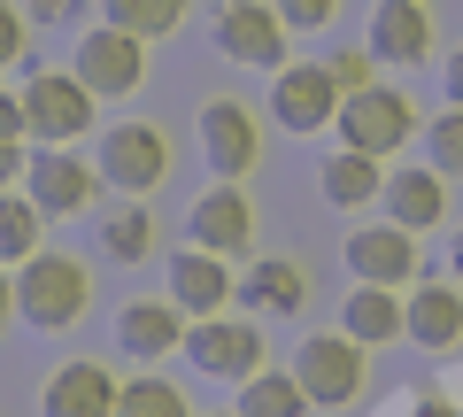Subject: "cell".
I'll list each match as a JSON object with an SVG mask.
<instances>
[{
	"mask_svg": "<svg viewBox=\"0 0 463 417\" xmlns=\"http://www.w3.org/2000/svg\"><path fill=\"white\" fill-rule=\"evenodd\" d=\"M85 309H93V270H85V255L39 248L32 263H16V317L32 325V333L62 340V333L85 325Z\"/></svg>",
	"mask_w": 463,
	"mask_h": 417,
	"instance_id": "obj_1",
	"label": "cell"
},
{
	"mask_svg": "<svg viewBox=\"0 0 463 417\" xmlns=\"http://www.w3.org/2000/svg\"><path fill=\"white\" fill-rule=\"evenodd\" d=\"M24 132H32L39 147L93 139V132H100V93H93L70 62H39L32 78H24Z\"/></svg>",
	"mask_w": 463,
	"mask_h": 417,
	"instance_id": "obj_2",
	"label": "cell"
},
{
	"mask_svg": "<svg viewBox=\"0 0 463 417\" xmlns=\"http://www.w3.org/2000/svg\"><path fill=\"white\" fill-rule=\"evenodd\" d=\"M93 163H100V178H109V194L155 201L170 185V170H178V147H170L163 124L124 117V124H109V132H93Z\"/></svg>",
	"mask_w": 463,
	"mask_h": 417,
	"instance_id": "obj_3",
	"label": "cell"
},
{
	"mask_svg": "<svg viewBox=\"0 0 463 417\" xmlns=\"http://www.w3.org/2000/svg\"><path fill=\"white\" fill-rule=\"evenodd\" d=\"M194 147H201V163H209V178L248 185L255 170H263V117H255V100L209 93L194 109Z\"/></svg>",
	"mask_w": 463,
	"mask_h": 417,
	"instance_id": "obj_4",
	"label": "cell"
},
{
	"mask_svg": "<svg viewBox=\"0 0 463 417\" xmlns=\"http://www.w3.org/2000/svg\"><path fill=\"white\" fill-rule=\"evenodd\" d=\"M332 132H340L347 147L379 155V163H402V147H417V139H425V117H417V100L402 93V85L371 78L364 93L340 100V124H332Z\"/></svg>",
	"mask_w": 463,
	"mask_h": 417,
	"instance_id": "obj_5",
	"label": "cell"
},
{
	"mask_svg": "<svg viewBox=\"0 0 463 417\" xmlns=\"http://www.w3.org/2000/svg\"><path fill=\"white\" fill-rule=\"evenodd\" d=\"M301 379V394L317 402V410H355L364 402V386H371V348L355 333H301V348H294V364H286Z\"/></svg>",
	"mask_w": 463,
	"mask_h": 417,
	"instance_id": "obj_6",
	"label": "cell"
},
{
	"mask_svg": "<svg viewBox=\"0 0 463 417\" xmlns=\"http://www.w3.org/2000/svg\"><path fill=\"white\" fill-rule=\"evenodd\" d=\"M216 54L240 70H286L294 62V24L279 16V0H224L209 24Z\"/></svg>",
	"mask_w": 463,
	"mask_h": 417,
	"instance_id": "obj_7",
	"label": "cell"
},
{
	"mask_svg": "<svg viewBox=\"0 0 463 417\" xmlns=\"http://www.w3.org/2000/svg\"><path fill=\"white\" fill-rule=\"evenodd\" d=\"M185 364L216 386H240L263 371V325L248 309H216V317H194L185 325Z\"/></svg>",
	"mask_w": 463,
	"mask_h": 417,
	"instance_id": "obj_8",
	"label": "cell"
},
{
	"mask_svg": "<svg viewBox=\"0 0 463 417\" xmlns=\"http://www.w3.org/2000/svg\"><path fill=\"white\" fill-rule=\"evenodd\" d=\"M417 240H425V232L379 217V224H355V232L340 240V263H347V279H364V286H394V294H410V286L425 279V248H417Z\"/></svg>",
	"mask_w": 463,
	"mask_h": 417,
	"instance_id": "obj_9",
	"label": "cell"
},
{
	"mask_svg": "<svg viewBox=\"0 0 463 417\" xmlns=\"http://www.w3.org/2000/svg\"><path fill=\"white\" fill-rule=\"evenodd\" d=\"M70 70H78L100 100H124V93H139V85H147V39L100 16V24H85V32H78Z\"/></svg>",
	"mask_w": 463,
	"mask_h": 417,
	"instance_id": "obj_10",
	"label": "cell"
},
{
	"mask_svg": "<svg viewBox=\"0 0 463 417\" xmlns=\"http://www.w3.org/2000/svg\"><path fill=\"white\" fill-rule=\"evenodd\" d=\"M185 240L209 248V255H224V263H248L255 255V201H248V185L209 178L194 194V209H185Z\"/></svg>",
	"mask_w": 463,
	"mask_h": 417,
	"instance_id": "obj_11",
	"label": "cell"
},
{
	"mask_svg": "<svg viewBox=\"0 0 463 417\" xmlns=\"http://www.w3.org/2000/svg\"><path fill=\"white\" fill-rule=\"evenodd\" d=\"M340 85H332V70L325 62H286V70H270V124L279 132H294V139H309V132H332L340 124Z\"/></svg>",
	"mask_w": 463,
	"mask_h": 417,
	"instance_id": "obj_12",
	"label": "cell"
},
{
	"mask_svg": "<svg viewBox=\"0 0 463 417\" xmlns=\"http://www.w3.org/2000/svg\"><path fill=\"white\" fill-rule=\"evenodd\" d=\"M24 194H32L47 217H85V209L109 194V178H100V163H85L78 147H32V163H24Z\"/></svg>",
	"mask_w": 463,
	"mask_h": 417,
	"instance_id": "obj_13",
	"label": "cell"
},
{
	"mask_svg": "<svg viewBox=\"0 0 463 417\" xmlns=\"http://www.w3.org/2000/svg\"><path fill=\"white\" fill-rule=\"evenodd\" d=\"M163 294L178 301L185 317H216V309H232L240 301V270L224 263V255H209V248H170L163 255Z\"/></svg>",
	"mask_w": 463,
	"mask_h": 417,
	"instance_id": "obj_14",
	"label": "cell"
},
{
	"mask_svg": "<svg viewBox=\"0 0 463 417\" xmlns=\"http://www.w3.org/2000/svg\"><path fill=\"white\" fill-rule=\"evenodd\" d=\"M116 394H124V379L100 355H62L39 386V417H116Z\"/></svg>",
	"mask_w": 463,
	"mask_h": 417,
	"instance_id": "obj_15",
	"label": "cell"
},
{
	"mask_svg": "<svg viewBox=\"0 0 463 417\" xmlns=\"http://www.w3.org/2000/svg\"><path fill=\"white\" fill-rule=\"evenodd\" d=\"M185 325L194 317H185L170 294L163 301H124V309H116V348L132 355L139 371H155L163 355H185Z\"/></svg>",
	"mask_w": 463,
	"mask_h": 417,
	"instance_id": "obj_16",
	"label": "cell"
},
{
	"mask_svg": "<svg viewBox=\"0 0 463 417\" xmlns=\"http://www.w3.org/2000/svg\"><path fill=\"white\" fill-rule=\"evenodd\" d=\"M394 224H410V232H440L448 209H456V178H440L432 163H394L386 170V201H379Z\"/></svg>",
	"mask_w": 463,
	"mask_h": 417,
	"instance_id": "obj_17",
	"label": "cell"
},
{
	"mask_svg": "<svg viewBox=\"0 0 463 417\" xmlns=\"http://www.w3.org/2000/svg\"><path fill=\"white\" fill-rule=\"evenodd\" d=\"M364 47L379 54V70L432 62V16H425V0H379L371 24H364Z\"/></svg>",
	"mask_w": 463,
	"mask_h": 417,
	"instance_id": "obj_18",
	"label": "cell"
},
{
	"mask_svg": "<svg viewBox=\"0 0 463 417\" xmlns=\"http://www.w3.org/2000/svg\"><path fill=\"white\" fill-rule=\"evenodd\" d=\"M402 301H410V348L463 355V286L456 279H417Z\"/></svg>",
	"mask_w": 463,
	"mask_h": 417,
	"instance_id": "obj_19",
	"label": "cell"
},
{
	"mask_svg": "<svg viewBox=\"0 0 463 417\" xmlns=\"http://www.w3.org/2000/svg\"><path fill=\"white\" fill-rule=\"evenodd\" d=\"M317 194H325L340 217H364V209H379V201H386V163L340 139V147L317 163Z\"/></svg>",
	"mask_w": 463,
	"mask_h": 417,
	"instance_id": "obj_20",
	"label": "cell"
},
{
	"mask_svg": "<svg viewBox=\"0 0 463 417\" xmlns=\"http://www.w3.org/2000/svg\"><path fill=\"white\" fill-rule=\"evenodd\" d=\"M93 240H100V255H109V263H124V270L163 263V217H155V201H109Z\"/></svg>",
	"mask_w": 463,
	"mask_h": 417,
	"instance_id": "obj_21",
	"label": "cell"
},
{
	"mask_svg": "<svg viewBox=\"0 0 463 417\" xmlns=\"http://www.w3.org/2000/svg\"><path fill=\"white\" fill-rule=\"evenodd\" d=\"M340 333H355L364 348H394V340H410V301L394 294V286H347L340 301Z\"/></svg>",
	"mask_w": 463,
	"mask_h": 417,
	"instance_id": "obj_22",
	"label": "cell"
},
{
	"mask_svg": "<svg viewBox=\"0 0 463 417\" xmlns=\"http://www.w3.org/2000/svg\"><path fill=\"white\" fill-rule=\"evenodd\" d=\"M240 309L248 317H301L309 309V270L294 255H263V263L240 279Z\"/></svg>",
	"mask_w": 463,
	"mask_h": 417,
	"instance_id": "obj_23",
	"label": "cell"
},
{
	"mask_svg": "<svg viewBox=\"0 0 463 417\" xmlns=\"http://www.w3.org/2000/svg\"><path fill=\"white\" fill-rule=\"evenodd\" d=\"M47 209H39L32 194H24V185H8V194H0V263L16 270V263H32L39 248H47Z\"/></svg>",
	"mask_w": 463,
	"mask_h": 417,
	"instance_id": "obj_24",
	"label": "cell"
},
{
	"mask_svg": "<svg viewBox=\"0 0 463 417\" xmlns=\"http://www.w3.org/2000/svg\"><path fill=\"white\" fill-rule=\"evenodd\" d=\"M232 410H240V417H309L317 402L301 394L294 371H270V364H263L255 379H240V402H232Z\"/></svg>",
	"mask_w": 463,
	"mask_h": 417,
	"instance_id": "obj_25",
	"label": "cell"
},
{
	"mask_svg": "<svg viewBox=\"0 0 463 417\" xmlns=\"http://www.w3.org/2000/svg\"><path fill=\"white\" fill-rule=\"evenodd\" d=\"M100 16L124 24V32H139L147 47H163V39L194 16V0H100Z\"/></svg>",
	"mask_w": 463,
	"mask_h": 417,
	"instance_id": "obj_26",
	"label": "cell"
},
{
	"mask_svg": "<svg viewBox=\"0 0 463 417\" xmlns=\"http://www.w3.org/2000/svg\"><path fill=\"white\" fill-rule=\"evenodd\" d=\"M116 417H194V402H185V386H170L163 371H139V379H124V394H116Z\"/></svg>",
	"mask_w": 463,
	"mask_h": 417,
	"instance_id": "obj_27",
	"label": "cell"
},
{
	"mask_svg": "<svg viewBox=\"0 0 463 417\" xmlns=\"http://www.w3.org/2000/svg\"><path fill=\"white\" fill-rule=\"evenodd\" d=\"M417 147H425V163L440 170V178H463V109L456 100H448L440 117H425V139H417Z\"/></svg>",
	"mask_w": 463,
	"mask_h": 417,
	"instance_id": "obj_28",
	"label": "cell"
},
{
	"mask_svg": "<svg viewBox=\"0 0 463 417\" xmlns=\"http://www.w3.org/2000/svg\"><path fill=\"white\" fill-rule=\"evenodd\" d=\"M325 70H332L340 93H364V85L379 78V54H371V47H340V54H325Z\"/></svg>",
	"mask_w": 463,
	"mask_h": 417,
	"instance_id": "obj_29",
	"label": "cell"
},
{
	"mask_svg": "<svg viewBox=\"0 0 463 417\" xmlns=\"http://www.w3.org/2000/svg\"><path fill=\"white\" fill-rule=\"evenodd\" d=\"M24 39H32L24 0H0V70H16V62H24Z\"/></svg>",
	"mask_w": 463,
	"mask_h": 417,
	"instance_id": "obj_30",
	"label": "cell"
},
{
	"mask_svg": "<svg viewBox=\"0 0 463 417\" xmlns=\"http://www.w3.org/2000/svg\"><path fill=\"white\" fill-rule=\"evenodd\" d=\"M279 16L294 24V32H325V24L340 16V0H279Z\"/></svg>",
	"mask_w": 463,
	"mask_h": 417,
	"instance_id": "obj_31",
	"label": "cell"
},
{
	"mask_svg": "<svg viewBox=\"0 0 463 417\" xmlns=\"http://www.w3.org/2000/svg\"><path fill=\"white\" fill-rule=\"evenodd\" d=\"M402 417H463V402H456V394H440V386H417Z\"/></svg>",
	"mask_w": 463,
	"mask_h": 417,
	"instance_id": "obj_32",
	"label": "cell"
},
{
	"mask_svg": "<svg viewBox=\"0 0 463 417\" xmlns=\"http://www.w3.org/2000/svg\"><path fill=\"white\" fill-rule=\"evenodd\" d=\"M93 0H24V16L32 24H70V16H85Z\"/></svg>",
	"mask_w": 463,
	"mask_h": 417,
	"instance_id": "obj_33",
	"label": "cell"
},
{
	"mask_svg": "<svg viewBox=\"0 0 463 417\" xmlns=\"http://www.w3.org/2000/svg\"><path fill=\"white\" fill-rule=\"evenodd\" d=\"M24 163H32V155H24V139H0V194H8V185H24Z\"/></svg>",
	"mask_w": 463,
	"mask_h": 417,
	"instance_id": "obj_34",
	"label": "cell"
},
{
	"mask_svg": "<svg viewBox=\"0 0 463 417\" xmlns=\"http://www.w3.org/2000/svg\"><path fill=\"white\" fill-rule=\"evenodd\" d=\"M0 139H32L24 132V93H8V85H0Z\"/></svg>",
	"mask_w": 463,
	"mask_h": 417,
	"instance_id": "obj_35",
	"label": "cell"
},
{
	"mask_svg": "<svg viewBox=\"0 0 463 417\" xmlns=\"http://www.w3.org/2000/svg\"><path fill=\"white\" fill-rule=\"evenodd\" d=\"M8 325H16V270L0 263V333H8Z\"/></svg>",
	"mask_w": 463,
	"mask_h": 417,
	"instance_id": "obj_36",
	"label": "cell"
},
{
	"mask_svg": "<svg viewBox=\"0 0 463 417\" xmlns=\"http://www.w3.org/2000/svg\"><path fill=\"white\" fill-rule=\"evenodd\" d=\"M440 85H448V100H456V109H463V47L448 54V62H440Z\"/></svg>",
	"mask_w": 463,
	"mask_h": 417,
	"instance_id": "obj_37",
	"label": "cell"
},
{
	"mask_svg": "<svg viewBox=\"0 0 463 417\" xmlns=\"http://www.w3.org/2000/svg\"><path fill=\"white\" fill-rule=\"evenodd\" d=\"M448 279L463 286V224H456V232H448Z\"/></svg>",
	"mask_w": 463,
	"mask_h": 417,
	"instance_id": "obj_38",
	"label": "cell"
},
{
	"mask_svg": "<svg viewBox=\"0 0 463 417\" xmlns=\"http://www.w3.org/2000/svg\"><path fill=\"white\" fill-rule=\"evenodd\" d=\"M232 417H240V410H232Z\"/></svg>",
	"mask_w": 463,
	"mask_h": 417,
	"instance_id": "obj_39",
	"label": "cell"
}]
</instances>
